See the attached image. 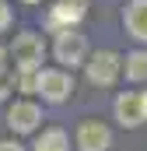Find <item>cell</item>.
Here are the masks:
<instances>
[{
  "instance_id": "cell-1",
  "label": "cell",
  "mask_w": 147,
  "mask_h": 151,
  "mask_svg": "<svg viewBox=\"0 0 147 151\" xmlns=\"http://www.w3.org/2000/svg\"><path fill=\"white\" fill-rule=\"evenodd\" d=\"M7 49H11V60H14V74H35V70H42L46 39L39 32H18Z\"/></svg>"
},
{
  "instance_id": "cell-2",
  "label": "cell",
  "mask_w": 147,
  "mask_h": 151,
  "mask_svg": "<svg viewBox=\"0 0 147 151\" xmlns=\"http://www.w3.org/2000/svg\"><path fill=\"white\" fill-rule=\"evenodd\" d=\"M35 95L49 106H63L74 95V70L67 67H42L35 70Z\"/></svg>"
},
{
  "instance_id": "cell-3",
  "label": "cell",
  "mask_w": 147,
  "mask_h": 151,
  "mask_svg": "<svg viewBox=\"0 0 147 151\" xmlns=\"http://www.w3.org/2000/svg\"><path fill=\"white\" fill-rule=\"evenodd\" d=\"M53 56H56V63L60 67H84L88 63V56H91V49H88V39L81 35L77 28H63V32H53Z\"/></svg>"
},
{
  "instance_id": "cell-4",
  "label": "cell",
  "mask_w": 147,
  "mask_h": 151,
  "mask_svg": "<svg viewBox=\"0 0 147 151\" xmlns=\"http://www.w3.org/2000/svg\"><path fill=\"white\" fill-rule=\"evenodd\" d=\"M119 74H123V56L116 49H95L84 63V77L95 88H112L119 81Z\"/></svg>"
},
{
  "instance_id": "cell-5",
  "label": "cell",
  "mask_w": 147,
  "mask_h": 151,
  "mask_svg": "<svg viewBox=\"0 0 147 151\" xmlns=\"http://www.w3.org/2000/svg\"><path fill=\"white\" fill-rule=\"evenodd\" d=\"M112 116L123 130L147 127V91H119L112 102Z\"/></svg>"
},
{
  "instance_id": "cell-6",
  "label": "cell",
  "mask_w": 147,
  "mask_h": 151,
  "mask_svg": "<svg viewBox=\"0 0 147 151\" xmlns=\"http://www.w3.org/2000/svg\"><path fill=\"white\" fill-rule=\"evenodd\" d=\"M7 130L14 137H32L42 130V106L32 99H14L7 106Z\"/></svg>"
},
{
  "instance_id": "cell-7",
  "label": "cell",
  "mask_w": 147,
  "mask_h": 151,
  "mask_svg": "<svg viewBox=\"0 0 147 151\" xmlns=\"http://www.w3.org/2000/svg\"><path fill=\"white\" fill-rule=\"evenodd\" d=\"M74 148L77 151H109L112 148V130L102 119H84L74 130Z\"/></svg>"
},
{
  "instance_id": "cell-8",
  "label": "cell",
  "mask_w": 147,
  "mask_h": 151,
  "mask_svg": "<svg viewBox=\"0 0 147 151\" xmlns=\"http://www.w3.org/2000/svg\"><path fill=\"white\" fill-rule=\"evenodd\" d=\"M84 21V0H56L49 7V32H63V28H77Z\"/></svg>"
},
{
  "instance_id": "cell-9",
  "label": "cell",
  "mask_w": 147,
  "mask_h": 151,
  "mask_svg": "<svg viewBox=\"0 0 147 151\" xmlns=\"http://www.w3.org/2000/svg\"><path fill=\"white\" fill-rule=\"evenodd\" d=\"M123 28H126L130 39L147 42V0H130V4H126V11H123Z\"/></svg>"
},
{
  "instance_id": "cell-10",
  "label": "cell",
  "mask_w": 147,
  "mask_h": 151,
  "mask_svg": "<svg viewBox=\"0 0 147 151\" xmlns=\"http://www.w3.org/2000/svg\"><path fill=\"white\" fill-rule=\"evenodd\" d=\"M32 151H70V134L63 127H46L35 134Z\"/></svg>"
},
{
  "instance_id": "cell-11",
  "label": "cell",
  "mask_w": 147,
  "mask_h": 151,
  "mask_svg": "<svg viewBox=\"0 0 147 151\" xmlns=\"http://www.w3.org/2000/svg\"><path fill=\"white\" fill-rule=\"evenodd\" d=\"M123 74L130 84H147V49H130L123 56Z\"/></svg>"
},
{
  "instance_id": "cell-12",
  "label": "cell",
  "mask_w": 147,
  "mask_h": 151,
  "mask_svg": "<svg viewBox=\"0 0 147 151\" xmlns=\"http://www.w3.org/2000/svg\"><path fill=\"white\" fill-rule=\"evenodd\" d=\"M14 88H18V77L11 74V70H0V102H7Z\"/></svg>"
},
{
  "instance_id": "cell-13",
  "label": "cell",
  "mask_w": 147,
  "mask_h": 151,
  "mask_svg": "<svg viewBox=\"0 0 147 151\" xmlns=\"http://www.w3.org/2000/svg\"><path fill=\"white\" fill-rule=\"evenodd\" d=\"M11 21H14V11H11V4H7V0H0V32H7V28H11Z\"/></svg>"
},
{
  "instance_id": "cell-14",
  "label": "cell",
  "mask_w": 147,
  "mask_h": 151,
  "mask_svg": "<svg viewBox=\"0 0 147 151\" xmlns=\"http://www.w3.org/2000/svg\"><path fill=\"white\" fill-rule=\"evenodd\" d=\"M0 151H28V148H25L18 137H4V141H0Z\"/></svg>"
},
{
  "instance_id": "cell-15",
  "label": "cell",
  "mask_w": 147,
  "mask_h": 151,
  "mask_svg": "<svg viewBox=\"0 0 147 151\" xmlns=\"http://www.w3.org/2000/svg\"><path fill=\"white\" fill-rule=\"evenodd\" d=\"M7 56H11V49H7V46H0V70H7Z\"/></svg>"
},
{
  "instance_id": "cell-16",
  "label": "cell",
  "mask_w": 147,
  "mask_h": 151,
  "mask_svg": "<svg viewBox=\"0 0 147 151\" xmlns=\"http://www.w3.org/2000/svg\"><path fill=\"white\" fill-rule=\"evenodd\" d=\"M21 4H42V0H21Z\"/></svg>"
}]
</instances>
